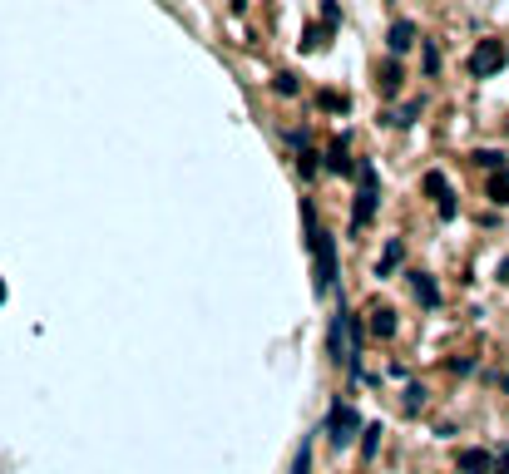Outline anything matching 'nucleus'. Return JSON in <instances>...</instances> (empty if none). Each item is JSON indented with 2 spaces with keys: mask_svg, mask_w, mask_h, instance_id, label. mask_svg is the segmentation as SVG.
Here are the masks:
<instances>
[{
  "mask_svg": "<svg viewBox=\"0 0 509 474\" xmlns=\"http://www.w3.org/2000/svg\"><path fill=\"white\" fill-rule=\"evenodd\" d=\"M376 445H381V425H366V440H361V455L371 460V455H376Z\"/></svg>",
  "mask_w": 509,
  "mask_h": 474,
  "instance_id": "obj_16",
  "label": "nucleus"
},
{
  "mask_svg": "<svg viewBox=\"0 0 509 474\" xmlns=\"http://www.w3.org/2000/svg\"><path fill=\"white\" fill-rule=\"evenodd\" d=\"M420 109H425V104H420V99H410V104L401 109V114H391V124H410V119H415Z\"/></svg>",
  "mask_w": 509,
  "mask_h": 474,
  "instance_id": "obj_17",
  "label": "nucleus"
},
{
  "mask_svg": "<svg viewBox=\"0 0 509 474\" xmlns=\"http://www.w3.org/2000/svg\"><path fill=\"white\" fill-rule=\"evenodd\" d=\"M490 198H495V203H509V173H505V168L495 173V183H490Z\"/></svg>",
  "mask_w": 509,
  "mask_h": 474,
  "instance_id": "obj_15",
  "label": "nucleus"
},
{
  "mask_svg": "<svg viewBox=\"0 0 509 474\" xmlns=\"http://www.w3.org/2000/svg\"><path fill=\"white\" fill-rule=\"evenodd\" d=\"M356 430H361V420H356V410L336 400V405L326 410V435H331V445H346V440H351Z\"/></svg>",
  "mask_w": 509,
  "mask_h": 474,
  "instance_id": "obj_5",
  "label": "nucleus"
},
{
  "mask_svg": "<svg viewBox=\"0 0 509 474\" xmlns=\"http://www.w3.org/2000/svg\"><path fill=\"white\" fill-rule=\"evenodd\" d=\"M371 331H376V336H396V311H386V306H381V311H376V321H371Z\"/></svg>",
  "mask_w": 509,
  "mask_h": 474,
  "instance_id": "obj_12",
  "label": "nucleus"
},
{
  "mask_svg": "<svg viewBox=\"0 0 509 474\" xmlns=\"http://www.w3.org/2000/svg\"><path fill=\"white\" fill-rule=\"evenodd\" d=\"M272 90H277V95H297V75H277Z\"/></svg>",
  "mask_w": 509,
  "mask_h": 474,
  "instance_id": "obj_19",
  "label": "nucleus"
},
{
  "mask_svg": "<svg viewBox=\"0 0 509 474\" xmlns=\"http://www.w3.org/2000/svg\"><path fill=\"white\" fill-rule=\"evenodd\" d=\"M326 168H331V173H346V168H351V163H346V134L331 144V153H326Z\"/></svg>",
  "mask_w": 509,
  "mask_h": 474,
  "instance_id": "obj_10",
  "label": "nucleus"
},
{
  "mask_svg": "<svg viewBox=\"0 0 509 474\" xmlns=\"http://www.w3.org/2000/svg\"><path fill=\"white\" fill-rule=\"evenodd\" d=\"M425 193H430V198L440 203V198H450V183H445L440 173H425Z\"/></svg>",
  "mask_w": 509,
  "mask_h": 474,
  "instance_id": "obj_13",
  "label": "nucleus"
},
{
  "mask_svg": "<svg viewBox=\"0 0 509 474\" xmlns=\"http://www.w3.org/2000/svg\"><path fill=\"white\" fill-rule=\"evenodd\" d=\"M401 262V237H391L386 242V252H381V262H376V277H391V267Z\"/></svg>",
  "mask_w": 509,
  "mask_h": 474,
  "instance_id": "obj_9",
  "label": "nucleus"
},
{
  "mask_svg": "<svg viewBox=\"0 0 509 474\" xmlns=\"http://www.w3.org/2000/svg\"><path fill=\"white\" fill-rule=\"evenodd\" d=\"M410 45H415V25H410V20H396V25H391V50L406 55Z\"/></svg>",
  "mask_w": 509,
  "mask_h": 474,
  "instance_id": "obj_8",
  "label": "nucleus"
},
{
  "mask_svg": "<svg viewBox=\"0 0 509 474\" xmlns=\"http://www.w3.org/2000/svg\"><path fill=\"white\" fill-rule=\"evenodd\" d=\"M475 163H480V168H505V153H500V149H480Z\"/></svg>",
  "mask_w": 509,
  "mask_h": 474,
  "instance_id": "obj_14",
  "label": "nucleus"
},
{
  "mask_svg": "<svg viewBox=\"0 0 509 474\" xmlns=\"http://www.w3.org/2000/svg\"><path fill=\"white\" fill-rule=\"evenodd\" d=\"M311 257H316V291H336V242L326 232L311 242Z\"/></svg>",
  "mask_w": 509,
  "mask_h": 474,
  "instance_id": "obj_3",
  "label": "nucleus"
},
{
  "mask_svg": "<svg viewBox=\"0 0 509 474\" xmlns=\"http://www.w3.org/2000/svg\"><path fill=\"white\" fill-rule=\"evenodd\" d=\"M425 405V385H406V410H420Z\"/></svg>",
  "mask_w": 509,
  "mask_h": 474,
  "instance_id": "obj_18",
  "label": "nucleus"
},
{
  "mask_svg": "<svg viewBox=\"0 0 509 474\" xmlns=\"http://www.w3.org/2000/svg\"><path fill=\"white\" fill-rule=\"evenodd\" d=\"M495 474H509V450L500 455V465H495Z\"/></svg>",
  "mask_w": 509,
  "mask_h": 474,
  "instance_id": "obj_22",
  "label": "nucleus"
},
{
  "mask_svg": "<svg viewBox=\"0 0 509 474\" xmlns=\"http://www.w3.org/2000/svg\"><path fill=\"white\" fill-rule=\"evenodd\" d=\"M376 203H381V183H376V168L361 163V193H356V227H366L376 217Z\"/></svg>",
  "mask_w": 509,
  "mask_h": 474,
  "instance_id": "obj_4",
  "label": "nucleus"
},
{
  "mask_svg": "<svg viewBox=\"0 0 509 474\" xmlns=\"http://www.w3.org/2000/svg\"><path fill=\"white\" fill-rule=\"evenodd\" d=\"M306 465H311V445H302V450H297V460H292V474H306Z\"/></svg>",
  "mask_w": 509,
  "mask_h": 474,
  "instance_id": "obj_20",
  "label": "nucleus"
},
{
  "mask_svg": "<svg viewBox=\"0 0 509 474\" xmlns=\"http://www.w3.org/2000/svg\"><path fill=\"white\" fill-rule=\"evenodd\" d=\"M410 291H415L420 306H440V291H435V282H430L425 272H410Z\"/></svg>",
  "mask_w": 509,
  "mask_h": 474,
  "instance_id": "obj_7",
  "label": "nucleus"
},
{
  "mask_svg": "<svg viewBox=\"0 0 509 474\" xmlns=\"http://www.w3.org/2000/svg\"><path fill=\"white\" fill-rule=\"evenodd\" d=\"M0 301H5V286H0Z\"/></svg>",
  "mask_w": 509,
  "mask_h": 474,
  "instance_id": "obj_23",
  "label": "nucleus"
},
{
  "mask_svg": "<svg viewBox=\"0 0 509 474\" xmlns=\"http://www.w3.org/2000/svg\"><path fill=\"white\" fill-rule=\"evenodd\" d=\"M505 60H509V50L500 45V40H480L475 55H470V75H475V80H490V75L505 70Z\"/></svg>",
  "mask_w": 509,
  "mask_h": 474,
  "instance_id": "obj_2",
  "label": "nucleus"
},
{
  "mask_svg": "<svg viewBox=\"0 0 509 474\" xmlns=\"http://www.w3.org/2000/svg\"><path fill=\"white\" fill-rule=\"evenodd\" d=\"M302 232H306V247L321 237V227H316V208H311V203H302Z\"/></svg>",
  "mask_w": 509,
  "mask_h": 474,
  "instance_id": "obj_11",
  "label": "nucleus"
},
{
  "mask_svg": "<svg viewBox=\"0 0 509 474\" xmlns=\"http://www.w3.org/2000/svg\"><path fill=\"white\" fill-rule=\"evenodd\" d=\"M455 470L460 474H495V455L490 450H460L455 455Z\"/></svg>",
  "mask_w": 509,
  "mask_h": 474,
  "instance_id": "obj_6",
  "label": "nucleus"
},
{
  "mask_svg": "<svg viewBox=\"0 0 509 474\" xmlns=\"http://www.w3.org/2000/svg\"><path fill=\"white\" fill-rule=\"evenodd\" d=\"M435 70H440V50H435V45H425V75H435Z\"/></svg>",
  "mask_w": 509,
  "mask_h": 474,
  "instance_id": "obj_21",
  "label": "nucleus"
},
{
  "mask_svg": "<svg viewBox=\"0 0 509 474\" xmlns=\"http://www.w3.org/2000/svg\"><path fill=\"white\" fill-rule=\"evenodd\" d=\"M351 356H361V351H356V341H351V311H336V316H331V326H326V361L351 366Z\"/></svg>",
  "mask_w": 509,
  "mask_h": 474,
  "instance_id": "obj_1",
  "label": "nucleus"
}]
</instances>
